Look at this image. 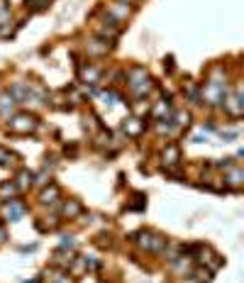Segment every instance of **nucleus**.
I'll list each match as a JSON object with an SVG mask.
<instances>
[{"label":"nucleus","instance_id":"22","mask_svg":"<svg viewBox=\"0 0 244 283\" xmlns=\"http://www.w3.org/2000/svg\"><path fill=\"white\" fill-rule=\"evenodd\" d=\"M76 242H73V237H68V234H63L61 237V249H71Z\"/></svg>","mask_w":244,"mask_h":283},{"label":"nucleus","instance_id":"17","mask_svg":"<svg viewBox=\"0 0 244 283\" xmlns=\"http://www.w3.org/2000/svg\"><path fill=\"white\" fill-rule=\"evenodd\" d=\"M183 93H188V98L193 100V103H200V90L193 85V83H185V88H183Z\"/></svg>","mask_w":244,"mask_h":283},{"label":"nucleus","instance_id":"9","mask_svg":"<svg viewBox=\"0 0 244 283\" xmlns=\"http://www.w3.org/2000/svg\"><path fill=\"white\" fill-rule=\"evenodd\" d=\"M242 178H244V171L235 164V166H230V173L225 176V183H227L230 188H240V186H242Z\"/></svg>","mask_w":244,"mask_h":283},{"label":"nucleus","instance_id":"15","mask_svg":"<svg viewBox=\"0 0 244 283\" xmlns=\"http://www.w3.org/2000/svg\"><path fill=\"white\" fill-rule=\"evenodd\" d=\"M10 203H12V200H10ZM22 212H25V205L12 203V205H7V220H20V217H22Z\"/></svg>","mask_w":244,"mask_h":283},{"label":"nucleus","instance_id":"12","mask_svg":"<svg viewBox=\"0 0 244 283\" xmlns=\"http://www.w3.org/2000/svg\"><path fill=\"white\" fill-rule=\"evenodd\" d=\"M81 81L83 83H98V78H100V71L93 69V66H81Z\"/></svg>","mask_w":244,"mask_h":283},{"label":"nucleus","instance_id":"21","mask_svg":"<svg viewBox=\"0 0 244 283\" xmlns=\"http://www.w3.org/2000/svg\"><path fill=\"white\" fill-rule=\"evenodd\" d=\"M95 144H98V146L110 144V132H100V135H95Z\"/></svg>","mask_w":244,"mask_h":283},{"label":"nucleus","instance_id":"23","mask_svg":"<svg viewBox=\"0 0 244 283\" xmlns=\"http://www.w3.org/2000/svg\"><path fill=\"white\" fill-rule=\"evenodd\" d=\"M176 120H179L176 125H188V120H190V115H188V113H179V115H176Z\"/></svg>","mask_w":244,"mask_h":283},{"label":"nucleus","instance_id":"5","mask_svg":"<svg viewBox=\"0 0 244 283\" xmlns=\"http://www.w3.org/2000/svg\"><path fill=\"white\" fill-rule=\"evenodd\" d=\"M225 110H227V115L230 117H242V93H240V88L232 93V95H225Z\"/></svg>","mask_w":244,"mask_h":283},{"label":"nucleus","instance_id":"18","mask_svg":"<svg viewBox=\"0 0 244 283\" xmlns=\"http://www.w3.org/2000/svg\"><path fill=\"white\" fill-rule=\"evenodd\" d=\"M210 276H213V271H210V269H198V271L193 274V279H195L198 283H208V281H210Z\"/></svg>","mask_w":244,"mask_h":283},{"label":"nucleus","instance_id":"26","mask_svg":"<svg viewBox=\"0 0 244 283\" xmlns=\"http://www.w3.org/2000/svg\"><path fill=\"white\" fill-rule=\"evenodd\" d=\"M122 2H127V5H134V2H139V0H122Z\"/></svg>","mask_w":244,"mask_h":283},{"label":"nucleus","instance_id":"13","mask_svg":"<svg viewBox=\"0 0 244 283\" xmlns=\"http://www.w3.org/2000/svg\"><path fill=\"white\" fill-rule=\"evenodd\" d=\"M17 191H20V188L15 186V181H5V183L0 186V198H12Z\"/></svg>","mask_w":244,"mask_h":283},{"label":"nucleus","instance_id":"2","mask_svg":"<svg viewBox=\"0 0 244 283\" xmlns=\"http://www.w3.org/2000/svg\"><path fill=\"white\" fill-rule=\"evenodd\" d=\"M134 242L144 249V252H164L166 249V239L161 234H154V232H137L134 234Z\"/></svg>","mask_w":244,"mask_h":283},{"label":"nucleus","instance_id":"3","mask_svg":"<svg viewBox=\"0 0 244 283\" xmlns=\"http://www.w3.org/2000/svg\"><path fill=\"white\" fill-rule=\"evenodd\" d=\"M37 130V117L30 113H20L10 120V132L12 135H32Z\"/></svg>","mask_w":244,"mask_h":283},{"label":"nucleus","instance_id":"10","mask_svg":"<svg viewBox=\"0 0 244 283\" xmlns=\"http://www.w3.org/2000/svg\"><path fill=\"white\" fill-rule=\"evenodd\" d=\"M61 198V191H59V186H49V188H44L42 191V196H39V200H42V205H54L57 200Z\"/></svg>","mask_w":244,"mask_h":283},{"label":"nucleus","instance_id":"4","mask_svg":"<svg viewBox=\"0 0 244 283\" xmlns=\"http://www.w3.org/2000/svg\"><path fill=\"white\" fill-rule=\"evenodd\" d=\"M129 12H132V7L127 5V2H122V0H115V2H110L108 5V10H105V15L113 20V22H124L127 17H129Z\"/></svg>","mask_w":244,"mask_h":283},{"label":"nucleus","instance_id":"27","mask_svg":"<svg viewBox=\"0 0 244 283\" xmlns=\"http://www.w3.org/2000/svg\"><path fill=\"white\" fill-rule=\"evenodd\" d=\"M0 205H2V198H0Z\"/></svg>","mask_w":244,"mask_h":283},{"label":"nucleus","instance_id":"1","mask_svg":"<svg viewBox=\"0 0 244 283\" xmlns=\"http://www.w3.org/2000/svg\"><path fill=\"white\" fill-rule=\"evenodd\" d=\"M124 78H127V85H129V90H132L134 98H142V95H147V93L154 88V83H152L147 69H142V66H132V69L124 73Z\"/></svg>","mask_w":244,"mask_h":283},{"label":"nucleus","instance_id":"14","mask_svg":"<svg viewBox=\"0 0 244 283\" xmlns=\"http://www.w3.org/2000/svg\"><path fill=\"white\" fill-rule=\"evenodd\" d=\"M30 183H32V173H30V171H20L17 178H15V186L22 191V188H27Z\"/></svg>","mask_w":244,"mask_h":283},{"label":"nucleus","instance_id":"19","mask_svg":"<svg viewBox=\"0 0 244 283\" xmlns=\"http://www.w3.org/2000/svg\"><path fill=\"white\" fill-rule=\"evenodd\" d=\"M12 161H15V156L0 146V166H12Z\"/></svg>","mask_w":244,"mask_h":283},{"label":"nucleus","instance_id":"16","mask_svg":"<svg viewBox=\"0 0 244 283\" xmlns=\"http://www.w3.org/2000/svg\"><path fill=\"white\" fill-rule=\"evenodd\" d=\"M12 108H15V98H12L10 93H7V95H2V98H0V113H2V115H7V110H12Z\"/></svg>","mask_w":244,"mask_h":283},{"label":"nucleus","instance_id":"20","mask_svg":"<svg viewBox=\"0 0 244 283\" xmlns=\"http://www.w3.org/2000/svg\"><path fill=\"white\" fill-rule=\"evenodd\" d=\"M49 5V0H27V7L30 10H44Z\"/></svg>","mask_w":244,"mask_h":283},{"label":"nucleus","instance_id":"7","mask_svg":"<svg viewBox=\"0 0 244 283\" xmlns=\"http://www.w3.org/2000/svg\"><path fill=\"white\" fill-rule=\"evenodd\" d=\"M86 52L91 54V57H105L108 52H110V42H105V39H91L88 44H86Z\"/></svg>","mask_w":244,"mask_h":283},{"label":"nucleus","instance_id":"6","mask_svg":"<svg viewBox=\"0 0 244 283\" xmlns=\"http://www.w3.org/2000/svg\"><path fill=\"white\" fill-rule=\"evenodd\" d=\"M161 164L171 171L174 166H179L181 164V149L176 146V144H166V149L161 151Z\"/></svg>","mask_w":244,"mask_h":283},{"label":"nucleus","instance_id":"24","mask_svg":"<svg viewBox=\"0 0 244 283\" xmlns=\"http://www.w3.org/2000/svg\"><path fill=\"white\" fill-rule=\"evenodd\" d=\"M52 281H54V283H71V279H68L66 274H59V276H57V279H52Z\"/></svg>","mask_w":244,"mask_h":283},{"label":"nucleus","instance_id":"8","mask_svg":"<svg viewBox=\"0 0 244 283\" xmlns=\"http://www.w3.org/2000/svg\"><path fill=\"white\" fill-rule=\"evenodd\" d=\"M122 130H124L127 137H139V135L144 132V122H142L139 117H132V120H124Z\"/></svg>","mask_w":244,"mask_h":283},{"label":"nucleus","instance_id":"25","mask_svg":"<svg viewBox=\"0 0 244 283\" xmlns=\"http://www.w3.org/2000/svg\"><path fill=\"white\" fill-rule=\"evenodd\" d=\"M2 242H5V232L0 229V244H2Z\"/></svg>","mask_w":244,"mask_h":283},{"label":"nucleus","instance_id":"11","mask_svg":"<svg viewBox=\"0 0 244 283\" xmlns=\"http://www.w3.org/2000/svg\"><path fill=\"white\" fill-rule=\"evenodd\" d=\"M81 212H83V205H81L78 200H66V203L61 205V215L68 217V220H71V217H78Z\"/></svg>","mask_w":244,"mask_h":283}]
</instances>
